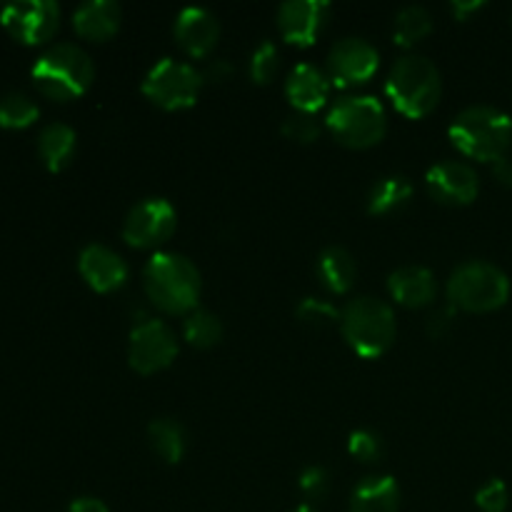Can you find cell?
Here are the masks:
<instances>
[{
    "label": "cell",
    "instance_id": "cell-1",
    "mask_svg": "<svg viewBox=\"0 0 512 512\" xmlns=\"http://www.w3.org/2000/svg\"><path fill=\"white\" fill-rule=\"evenodd\" d=\"M143 285L150 303L168 315H190L198 310L200 270L180 253L160 250L143 270Z\"/></svg>",
    "mask_w": 512,
    "mask_h": 512
},
{
    "label": "cell",
    "instance_id": "cell-2",
    "mask_svg": "<svg viewBox=\"0 0 512 512\" xmlns=\"http://www.w3.org/2000/svg\"><path fill=\"white\" fill-rule=\"evenodd\" d=\"M35 88L50 100H73L88 93L95 80V65L83 48L73 43L50 45L30 70Z\"/></svg>",
    "mask_w": 512,
    "mask_h": 512
},
{
    "label": "cell",
    "instance_id": "cell-3",
    "mask_svg": "<svg viewBox=\"0 0 512 512\" xmlns=\"http://www.w3.org/2000/svg\"><path fill=\"white\" fill-rule=\"evenodd\" d=\"M448 133L455 148L463 155L483 160V163H495L510 148L512 120L498 108L473 105L455 115Z\"/></svg>",
    "mask_w": 512,
    "mask_h": 512
},
{
    "label": "cell",
    "instance_id": "cell-4",
    "mask_svg": "<svg viewBox=\"0 0 512 512\" xmlns=\"http://www.w3.org/2000/svg\"><path fill=\"white\" fill-rule=\"evenodd\" d=\"M385 93L405 118H425L433 113L443 93L438 65L425 55H403L390 70Z\"/></svg>",
    "mask_w": 512,
    "mask_h": 512
},
{
    "label": "cell",
    "instance_id": "cell-5",
    "mask_svg": "<svg viewBox=\"0 0 512 512\" xmlns=\"http://www.w3.org/2000/svg\"><path fill=\"white\" fill-rule=\"evenodd\" d=\"M340 330L343 338L360 358H380L393 345L398 323L388 303L378 298H355L340 313Z\"/></svg>",
    "mask_w": 512,
    "mask_h": 512
},
{
    "label": "cell",
    "instance_id": "cell-6",
    "mask_svg": "<svg viewBox=\"0 0 512 512\" xmlns=\"http://www.w3.org/2000/svg\"><path fill=\"white\" fill-rule=\"evenodd\" d=\"M510 298V280L498 265L468 260L448 280V300L468 313H493Z\"/></svg>",
    "mask_w": 512,
    "mask_h": 512
},
{
    "label": "cell",
    "instance_id": "cell-7",
    "mask_svg": "<svg viewBox=\"0 0 512 512\" xmlns=\"http://www.w3.org/2000/svg\"><path fill=\"white\" fill-rule=\"evenodd\" d=\"M325 125L340 145L365 150L385 138L388 115L375 95H345L330 108Z\"/></svg>",
    "mask_w": 512,
    "mask_h": 512
},
{
    "label": "cell",
    "instance_id": "cell-8",
    "mask_svg": "<svg viewBox=\"0 0 512 512\" xmlns=\"http://www.w3.org/2000/svg\"><path fill=\"white\" fill-rule=\"evenodd\" d=\"M200 88H203V73H198L190 63L173 58L158 60L143 80L145 98L163 110L193 108Z\"/></svg>",
    "mask_w": 512,
    "mask_h": 512
},
{
    "label": "cell",
    "instance_id": "cell-9",
    "mask_svg": "<svg viewBox=\"0 0 512 512\" xmlns=\"http://www.w3.org/2000/svg\"><path fill=\"white\" fill-rule=\"evenodd\" d=\"M178 355L175 333L158 318H145L130 330L128 360L130 368L140 375H153L173 365Z\"/></svg>",
    "mask_w": 512,
    "mask_h": 512
},
{
    "label": "cell",
    "instance_id": "cell-10",
    "mask_svg": "<svg viewBox=\"0 0 512 512\" xmlns=\"http://www.w3.org/2000/svg\"><path fill=\"white\" fill-rule=\"evenodd\" d=\"M3 28L23 45L48 43L60 28V8L53 0H20L3 8Z\"/></svg>",
    "mask_w": 512,
    "mask_h": 512
},
{
    "label": "cell",
    "instance_id": "cell-11",
    "mask_svg": "<svg viewBox=\"0 0 512 512\" xmlns=\"http://www.w3.org/2000/svg\"><path fill=\"white\" fill-rule=\"evenodd\" d=\"M178 225V213L165 198H148L130 208L123 220V240L133 248H158Z\"/></svg>",
    "mask_w": 512,
    "mask_h": 512
},
{
    "label": "cell",
    "instance_id": "cell-12",
    "mask_svg": "<svg viewBox=\"0 0 512 512\" xmlns=\"http://www.w3.org/2000/svg\"><path fill=\"white\" fill-rule=\"evenodd\" d=\"M380 68V53L363 38H343L328 53V78L340 88L368 83Z\"/></svg>",
    "mask_w": 512,
    "mask_h": 512
},
{
    "label": "cell",
    "instance_id": "cell-13",
    "mask_svg": "<svg viewBox=\"0 0 512 512\" xmlns=\"http://www.w3.org/2000/svg\"><path fill=\"white\" fill-rule=\"evenodd\" d=\"M425 185L430 198L443 205H470L480 193L478 173L458 160L435 163L425 175Z\"/></svg>",
    "mask_w": 512,
    "mask_h": 512
},
{
    "label": "cell",
    "instance_id": "cell-14",
    "mask_svg": "<svg viewBox=\"0 0 512 512\" xmlns=\"http://www.w3.org/2000/svg\"><path fill=\"white\" fill-rule=\"evenodd\" d=\"M330 5L325 0H288L278 8V28L288 43L308 48L323 33Z\"/></svg>",
    "mask_w": 512,
    "mask_h": 512
},
{
    "label": "cell",
    "instance_id": "cell-15",
    "mask_svg": "<svg viewBox=\"0 0 512 512\" xmlns=\"http://www.w3.org/2000/svg\"><path fill=\"white\" fill-rule=\"evenodd\" d=\"M80 275L95 293H113L128 280V265L108 245L90 243L80 250Z\"/></svg>",
    "mask_w": 512,
    "mask_h": 512
},
{
    "label": "cell",
    "instance_id": "cell-16",
    "mask_svg": "<svg viewBox=\"0 0 512 512\" xmlns=\"http://www.w3.org/2000/svg\"><path fill=\"white\" fill-rule=\"evenodd\" d=\"M220 23L210 10L190 8L180 10L175 20V40L190 58H205L218 45Z\"/></svg>",
    "mask_w": 512,
    "mask_h": 512
},
{
    "label": "cell",
    "instance_id": "cell-17",
    "mask_svg": "<svg viewBox=\"0 0 512 512\" xmlns=\"http://www.w3.org/2000/svg\"><path fill=\"white\" fill-rule=\"evenodd\" d=\"M285 95L298 113H318L330 95V78L318 65L300 63L285 80Z\"/></svg>",
    "mask_w": 512,
    "mask_h": 512
},
{
    "label": "cell",
    "instance_id": "cell-18",
    "mask_svg": "<svg viewBox=\"0 0 512 512\" xmlns=\"http://www.w3.org/2000/svg\"><path fill=\"white\" fill-rule=\"evenodd\" d=\"M388 290L398 305H405V308H425L438 295V283H435L433 273L428 268H423V265H405V268L390 273Z\"/></svg>",
    "mask_w": 512,
    "mask_h": 512
},
{
    "label": "cell",
    "instance_id": "cell-19",
    "mask_svg": "<svg viewBox=\"0 0 512 512\" xmlns=\"http://www.w3.org/2000/svg\"><path fill=\"white\" fill-rule=\"evenodd\" d=\"M123 20V10L115 0H88L73 13V28L80 38L103 43L113 38Z\"/></svg>",
    "mask_w": 512,
    "mask_h": 512
},
{
    "label": "cell",
    "instance_id": "cell-20",
    "mask_svg": "<svg viewBox=\"0 0 512 512\" xmlns=\"http://www.w3.org/2000/svg\"><path fill=\"white\" fill-rule=\"evenodd\" d=\"M400 485L390 475H370L355 485L350 495V512H398Z\"/></svg>",
    "mask_w": 512,
    "mask_h": 512
},
{
    "label": "cell",
    "instance_id": "cell-21",
    "mask_svg": "<svg viewBox=\"0 0 512 512\" xmlns=\"http://www.w3.org/2000/svg\"><path fill=\"white\" fill-rule=\"evenodd\" d=\"M318 278L330 293H348L355 285V278H358V263H355L353 253L340 248V245L325 248L318 258Z\"/></svg>",
    "mask_w": 512,
    "mask_h": 512
},
{
    "label": "cell",
    "instance_id": "cell-22",
    "mask_svg": "<svg viewBox=\"0 0 512 512\" xmlns=\"http://www.w3.org/2000/svg\"><path fill=\"white\" fill-rule=\"evenodd\" d=\"M75 143H78V138H75V130L70 125L50 123L48 128H43L38 138V153L45 168L50 173H60L73 160Z\"/></svg>",
    "mask_w": 512,
    "mask_h": 512
},
{
    "label": "cell",
    "instance_id": "cell-23",
    "mask_svg": "<svg viewBox=\"0 0 512 512\" xmlns=\"http://www.w3.org/2000/svg\"><path fill=\"white\" fill-rule=\"evenodd\" d=\"M413 198V183L405 175H388L380 178L370 188L368 195V213L370 215H390L395 210L405 208Z\"/></svg>",
    "mask_w": 512,
    "mask_h": 512
},
{
    "label": "cell",
    "instance_id": "cell-24",
    "mask_svg": "<svg viewBox=\"0 0 512 512\" xmlns=\"http://www.w3.org/2000/svg\"><path fill=\"white\" fill-rule=\"evenodd\" d=\"M148 440L150 448L155 450V455L165 460L170 465H178L185 455V428L173 418H155L148 425Z\"/></svg>",
    "mask_w": 512,
    "mask_h": 512
},
{
    "label": "cell",
    "instance_id": "cell-25",
    "mask_svg": "<svg viewBox=\"0 0 512 512\" xmlns=\"http://www.w3.org/2000/svg\"><path fill=\"white\" fill-rule=\"evenodd\" d=\"M430 30H433V15L423 5H408V8H403L395 15L393 40L400 48H410V45L428 38Z\"/></svg>",
    "mask_w": 512,
    "mask_h": 512
},
{
    "label": "cell",
    "instance_id": "cell-26",
    "mask_svg": "<svg viewBox=\"0 0 512 512\" xmlns=\"http://www.w3.org/2000/svg\"><path fill=\"white\" fill-rule=\"evenodd\" d=\"M185 340H188L193 348L208 350L223 340V323H220L218 315H213L210 310H193L190 315H185L183 323Z\"/></svg>",
    "mask_w": 512,
    "mask_h": 512
},
{
    "label": "cell",
    "instance_id": "cell-27",
    "mask_svg": "<svg viewBox=\"0 0 512 512\" xmlns=\"http://www.w3.org/2000/svg\"><path fill=\"white\" fill-rule=\"evenodd\" d=\"M40 110L28 95L8 93L0 98V128L5 130H23L38 120Z\"/></svg>",
    "mask_w": 512,
    "mask_h": 512
},
{
    "label": "cell",
    "instance_id": "cell-28",
    "mask_svg": "<svg viewBox=\"0 0 512 512\" xmlns=\"http://www.w3.org/2000/svg\"><path fill=\"white\" fill-rule=\"evenodd\" d=\"M295 315L300 318V323L310 325V328H315V330L330 328V325H335L340 320V310L335 308L330 300H320V298L300 300Z\"/></svg>",
    "mask_w": 512,
    "mask_h": 512
},
{
    "label": "cell",
    "instance_id": "cell-29",
    "mask_svg": "<svg viewBox=\"0 0 512 512\" xmlns=\"http://www.w3.org/2000/svg\"><path fill=\"white\" fill-rule=\"evenodd\" d=\"M280 68V53L270 40H263V43L255 48L253 58H250V78L253 83L265 85L275 78Z\"/></svg>",
    "mask_w": 512,
    "mask_h": 512
},
{
    "label": "cell",
    "instance_id": "cell-30",
    "mask_svg": "<svg viewBox=\"0 0 512 512\" xmlns=\"http://www.w3.org/2000/svg\"><path fill=\"white\" fill-rule=\"evenodd\" d=\"M280 130H283L285 138L293 140V143L310 145V143H315V140L320 138L318 120H315L310 113H298V110H295L293 115H288V118L283 120Z\"/></svg>",
    "mask_w": 512,
    "mask_h": 512
},
{
    "label": "cell",
    "instance_id": "cell-31",
    "mask_svg": "<svg viewBox=\"0 0 512 512\" xmlns=\"http://www.w3.org/2000/svg\"><path fill=\"white\" fill-rule=\"evenodd\" d=\"M348 450L360 463H378L380 455H383V443L373 430H355L348 440Z\"/></svg>",
    "mask_w": 512,
    "mask_h": 512
},
{
    "label": "cell",
    "instance_id": "cell-32",
    "mask_svg": "<svg viewBox=\"0 0 512 512\" xmlns=\"http://www.w3.org/2000/svg\"><path fill=\"white\" fill-rule=\"evenodd\" d=\"M508 500V485L498 478L488 480V483L478 490V495H475V503H478V508L483 512H505Z\"/></svg>",
    "mask_w": 512,
    "mask_h": 512
},
{
    "label": "cell",
    "instance_id": "cell-33",
    "mask_svg": "<svg viewBox=\"0 0 512 512\" xmlns=\"http://www.w3.org/2000/svg\"><path fill=\"white\" fill-rule=\"evenodd\" d=\"M300 490H303L310 500H323L330 490L328 470L320 468V465L305 468L303 475H300Z\"/></svg>",
    "mask_w": 512,
    "mask_h": 512
},
{
    "label": "cell",
    "instance_id": "cell-34",
    "mask_svg": "<svg viewBox=\"0 0 512 512\" xmlns=\"http://www.w3.org/2000/svg\"><path fill=\"white\" fill-rule=\"evenodd\" d=\"M453 320H455V308L453 305H445V308H438L425 323V330H428L430 338L440 340L453 330Z\"/></svg>",
    "mask_w": 512,
    "mask_h": 512
},
{
    "label": "cell",
    "instance_id": "cell-35",
    "mask_svg": "<svg viewBox=\"0 0 512 512\" xmlns=\"http://www.w3.org/2000/svg\"><path fill=\"white\" fill-rule=\"evenodd\" d=\"M233 75V65L228 60H213L208 68L203 70V83H225Z\"/></svg>",
    "mask_w": 512,
    "mask_h": 512
},
{
    "label": "cell",
    "instance_id": "cell-36",
    "mask_svg": "<svg viewBox=\"0 0 512 512\" xmlns=\"http://www.w3.org/2000/svg\"><path fill=\"white\" fill-rule=\"evenodd\" d=\"M490 170H493V178L498 180L500 185L512 188V160L508 155H503V158H498L495 163H490Z\"/></svg>",
    "mask_w": 512,
    "mask_h": 512
},
{
    "label": "cell",
    "instance_id": "cell-37",
    "mask_svg": "<svg viewBox=\"0 0 512 512\" xmlns=\"http://www.w3.org/2000/svg\"><path fill=\"white\" fill-rule=\"evenodd\" d=\"M483 8H485L483 0H455V3H450V10H453L455 20H468L470 15L478 13V10Z\"/></svg>",
    "mask_w": 512,
    "mask_h": 512
},
{
    "label": "cell",
    "instance_id": "cell-38",
    "mask_svg": "<svg viewBox=\"0 0 512 512\" xmlns=\"http://www.w3.org/2000/svg\"><path fill=\"white\" fill-rule=\"evenodd\" d=\"M68 512H110L108 505L98 498H75Z\"/></svg>",
    "mask_w": 512,
    "mask_h": 512
},
{
    "label": "cell",
    "instance_id": "cell-39",
    "mask_svg": "<svg viewBox=\"0 0 512 512\" xmlns=\"http://www.w3.org/2000/svg\"><path fill=\"white\" fill-rule=\"evenodd\" d=\"M290 512H315V510L310 508V505H300V508H295V510H290Z\"/></svg>",
    "mask_w": 512,
    "mask_h": 512
}]
</instances>
